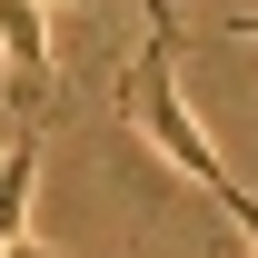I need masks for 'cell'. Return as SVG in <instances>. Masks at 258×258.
<instances>
[{
    "label": "cell",
    "instance_id": "6da1fadb",
    "mask_svg": "<svg viewBox=\"0 0 258 258\" xmlns=\"http://www.w3.org/2000/svg\"><path fill=\"white\" fill-rule=\"evenodd\" d=\"M179 40H189V30H149V50H139L129 80H119V109H129V129H139L189 189H228V159L209 149V129H199L189 99H179Z\"/></svg>",
    "mask_w": 258,
    "mask_h": 258
},
{
    "label": "cell",
    "instance_id": "7a4b0ae2",
    "mask_svg": "<svg viewBox=\"0 0 258 258\" xmlns=\"http://www.w3.org/2000/svg\"><path fill=\"white\" fill-rule=\"evenodd\" d=\"M0 60H10V109L40 129L50 90H60V60H50V0H0Z\"/></svg>",
    "mask_w": 258,
    "mask_h": 258
},
{
    "label": "cell",
    "instance_id": "3957f363",
    "mask_svg": "<svg viewBox=\"0 0 258 258\" xmlns=\"http://www.w3.org/2000/svg\"><path fill=\"white\" fill-rule=\"evenodd\" d=\"M30 189H40V129L20 119V139L0 149V248L30 228Z\"/></svg>",
    "mask_w": 258,
    "mask_h": 258
},
{
    "label": "cell",
    "instance_id": "277c9868",
    "mask_svg": "<svg viewBox=\"0 0 258 258\" xmlns=\"http://www.w3.org/2000/svg\"><path fill=\"white\" fill-rule=\"evenodd\" d=\"M209 199H219V209H228V228H238V238H248V248H258V199L238 189V179H228V189H209Z\"/></svg>",
    "mask_w": 258,
    "mask_h": 258
},
{
    "label": "cell",
    "instance_id": "5b68a950",
    "mask_svg": "<svg viewBox=\"0 0 258 258\" xmlns=\"http://www.w3.org/2000/svg\"><path fill=\"white\" fill-rule=\"evenodd\" d=\"M139 10H149V30H179V10H169V0H139Z\"/></svg>",
    "mask_w": 258,
    "mask_h": 258
},
{
    "label": "cell",
    "instance_id": "8992f818",
    "mask_svg": "<svg viewBox=\"0 0 258 258\" xmlns=\"http://www.w3.org/2000/svg\"><path fill=\"white\" fill-rule=\"evenodd\" d=\"M0 258H50V248H40V238H30V228H20V238H10V248H0Z\"/></svg>",
    "mask_w": 258,
    "mask_h": 258
},
{
    "label": "cell",
    "instance_id": "52a82bcc",
    "mask_svg": "<svg viewBox=\"0 0 258 258\" xmlns=\"http://www.w3.org/2000/svg\"><path fill=\"white\" fill-rule=\"evenodd\" d=\"M228 30H238V40H258V10H238V20H228Z\"/></svg>",
    "mask_w": 258,
    "mask_h": 258
}]
</instances>
